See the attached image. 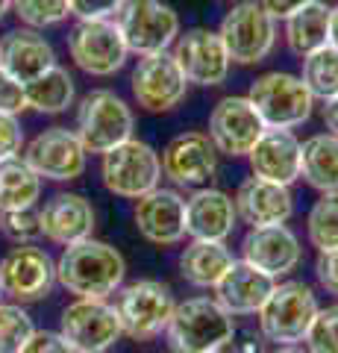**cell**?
Masks as SVG:
<instances>
[{
  "label": "cell",
  "mask_w": 338,
  "mask_h": 353,
  "mask_svg": "<svg viewBox=\"0 0 338 353\" xmlns=\"http://www.w3.org/2000/svg\"><path fill=\"white\" fill-rule=\"evenodd\" d=\"M330 15H332V6L321 3V0H312L300 12L286 18V44L294 57L303 59L312 50L330 44Z\"/></svg>",
  "instance_id": "28"
},
{
  "label": "cell",
  "mask_w": 338,
  "mask_h": 353,
  "mask_svg": "<svg viewBox=\"0 0 338 353\" xmlns=\"http://www.w3.org/2000/svg\"><path fill=\"white\" fill-rule=\"evenodd\" d=\"M0 230L15 245H32L41 236L39 212L36 209H15V212H0Z\"/></svg>",
  "instance_id": "36"
},
{
  "label": "cell",
  "mask_w": 338,
  "mask_h": 353,
  "mask_svg": "<svg viewBox=\"0 0 338 353\" xmlns=\"http://www.w3.org/2000/svg\"><path fill=\"white\" fill-rule=\"evenodd\" d=\"M127 262L121 250L97 239H83L68 245L56 259V280L68 294L89 297V301H106L124 283Z\"/></svg>",
  "instance_id": "1"
},
{
  "label": "cell",
  "mask_w": 338,
  "mask_h": 353,
  "mask_svg": "<svg viewBox=\"0 0 338 353\" xmlns=\"http://www.w3.org/2000/svg\"><path fill=\"white\" fill-rule=\"evenodd\" d=\"M115 27L129 53L150 57L168 50L180 36V15L162 0H124L115 12Z\"/></svg>",
  "instance_id": "6"
},
{
  "label": "cell",
  "mask_w": 338,
  "mask_h": 353,
  "mask_svg": "<svg viewBox=\"0 0 338 353\" xmlns=\"http://www.w3.org/2000/svg\"><path fill=\"white\" fill-rule=\"evenodd\" d=\"M0 297H3V289H0Z\"/></svg>",
  "instance_id": "49"
},
{
  "label": "cell",
  "mask_w": 338,
  "mask_h": 353,
  "mask_svg": "<svg viewBox=\"0 0 338 353\" xmlns=\"http://www.w3.org/2000/svg\"><path fill=\"white\" fill-rule=\"evenodd\" d=\"M41 194V176L30 165L15 157L0 162V212L32 209Z\"/></svg>",
  "instance_id": "30"
},
{
  "label": "cell",
  "mask_w": 338,
  "mask_h": 353,
  "mask_svg": "<svg viewBox=\"0 0 338 353\" xmlns=\"http://www.w3.org/2000/svg\"><path fill=\"white\" fill-rule=\"evenodd\" d=\"M235 212L250 227H279L288 224L294 215V197L288 185L262 180V176H247L235 192Z\"/></svg>",
  "instance_id": "21"
},
{
  "label": "cell",
  "mask_w": 338,
  "mask_h": 353,
  "mask_svg": "<svg viewBox=\"0 0 338 353\" xmlns=\"http://www.w3.org/2000/svg\"><path fill=\"white\" fill-rule=\"evenodd\" d=\"M242 259L268 277H286L303 259L300 239L286 224L279 227H250L242 241Z\"/></svg>",
  "instance_id": "19"
},
{
  "label": "cell",
  "mask_w": 338,
  "mask_h": 353,
  "mask_svg": "<svg viewBox=\"0 0 338 353\" xmlns=\"http://www.w3.org/2000/svg\"><path fill=\"white\" fill-rule=\"evenodd\" d=\"M9 9H12V0H0V18H3Z\"/></svg>",
  "instance_id": "47"
},
{
  "label": "cell",
  "mask_w": 338,
  "mask_h": 353,
  "mask_svg": "<svg viewBox=\"0 0 338 353\" xmlns=\"http://www.w3.org/2000/svg\"><path fill=\"white\" fill-rule=\"evenodd\" d=\"M159 162H162V174L173 185L203 189V183H209L218 171V150L206 132L191 130V132H180L177 139H171L165 150H162Z\"/></svg>",
  "instance_id": "17"
},
{
  "label": "cell",
  "mask_w": 338,
  "mask_h": 353,
  "mask_svg": "<svg viewBox=\"0 0 338 353\" xmlns=\"http://www.w3.org/2000/svg\"><path fill=\"white\" fill-rule=\"evenodd\" d=\"M124 0H68L71 15H77V21H103L112 18L121 9Z\"/></svg>",
  "instance_id": "38"
},
{
  "label": "cell",
  "mask_w": 338,
  "mask_h": 353,
  "mask_svg": "<svg viewBox=\"0 0 338 353\" xmlns=\"http://www.w3.org/2000/svg\"><path fill=\"white\" fill-rule=\"evenodd\" d=\"M265 130L268 127L262 124L259 112L247 97L226 94L215 103L212 115H209V132H206V136L212 139L218 153L235 159V157H247Z\"/></svg>",
  "instance_id": "16"
},
{
  "label": "cell",
  "mask_w": 338,
  "mask_h": 353,
  "mask_svg": "<svg viewBox=\"0 0 338 353\" xmlns=\"http://www.w3.org/2000/svg\"><path fill=\"white\" fill-rule=\"evenodd\" d=\"M171 57L177 59L185 83L194 85H221L230 74V57L218 30L209 27H191L177 36Z\"/></svg>",
  "instance_id": "15"
},
{
  "label": "cell",
  "mask_w": 338,
  "mask_h": 353,
  "mask_svg": "<svg viewBox=\"0 0 338 353\" xmlns=\"http://www.w3.org/2000/svg\"><path fill=\"white\" fill-rule=\"evenodd\" d=\"M59 336L74 347V353H103L124 336V330L112 303L77 297L62 309Z\"/></svg>",
  "instance_id": "10"
},
{
  "label": "cell",
  "mask_w": 338,
  "mask_h": 353,
  "mask_svg": "<svg viewBox=\"0 0 338 353\" xmlns=\"http://www.w3.org/2000/svg\"><path fill=\"white\" fill-rule=\"evenodd\" d=\"M309 245L324 253L338 248V192H324L306 215Z\"/></svg>",
  "instance_id": "32"
},
{
  "label": "cell",
  "mask_w": 338,
  "mask_h": 353,
  "mask_svg": "<svg viewBox=\"0 0 338 353\" xmlns=\"http://www.w3.org/2000/svg\"><path fill=\"white\" fill-rule=\"evenodd\" d=\"M18 353H74V347L59 333H50V330H36V333L27 339V345L21 347Z\"/></svg>",
  "instance_id": "41"
},
{
  "label": "cell",
  "mask_w": 338,
  "mask_h": 353,
  "mask_svg": "<svg viewBox=\"0 0 338 353\" xmlns=\"http://www.w3.org/2000/svg\"><path fill=\"white\" fill-rule=\"evenodd\" d=\"M303 71L300 80L306 83V88L312 92V97H326L338 94V50L332 44H324V48L312 50L309 57H303Z\"/></svg>",
  "instance_id": "31"
},
{
  "label": "cell",
  "mask_w": 338,
  "mask_h": 353,
  "mask_svg": "<svg viewBox=\"0 0 338 353\" xmlns=\"http://www.w3.org/2000/svg\"><path fill=\"white\" fill-rule=\"evenodd\" d=\"M53 65H56V53L39 30L18 27L0 39V71H6L21 85L32 83Z\"/></svg>",
  "instance_id": "22"
},
{
  "label": "cell",
  "mask_w": 338,
  "mask_h": 353,
  "mask_svg": "<svg viewBox=\"0 0 338 353\" xmlns=\"http://www.w3.org/2000/svg\"><path fill=\"white\" fill-rule=\"evenodd\" d=\"M27 109L24 85L12 80L6 71H0V115H21Z\"/></svg>",
  "instance_id": "39"
},
{
  "label": "cell",
  "mask_w": 338,
  "mask_h": 353,
  "mask_svg": "<svg viewBox=\"0 0 338 353\" xmlns=\"http://www.w3.org/2000/svg\"><path fill=\"white\" fill-rule=\"evenodd\" d=\"M129 85H133L136 103L145 112H171L173 106L182 103L185 88H189L177 59L168 50L138 57V65L133 68V77H129Z\"/></svg>",
  "instance_id": "14"
},
{
  "label": "cell",
  "mask_w": 338,
  "mask_h": 353,
  "mask_svg": "<svg viewBox=\"0 0 338 353\" xmlns=\"http://www.w3.org/2000/svg\"><path fill=\"white\" fill-rule=\"evenodd\" d=\"M68 53L74 65L89 77H112L115 71L124 68V62L129 57L112 18L77 21L68 32Z\"/></svg>",
  "instance_id": "11"
},
{
  "label": "cell",
  "mask_w": 338,
  "mask_h": 353,
  "mask_svg": "<svg viewBox=\"0 0 338 353\" xmlns=\"http://www.w3.org/2000/svg\"><path fill=\"white\" fill-rule=\"evenodd\" d=\"M318 297L300 280L277 283L274 292L259 309V333L274 345H297L306 339L309 327L318 315Z\"/></svg>",
  "instance_id": "4"
},
{
  "label": "cell",
  "mask_w": 338,
  "mask_h": 353,
  "mask_svg": "<svg viewBox=\"0 0 338 353\" xmlns=\"http://www.w3.org/2000/svg\"><path fill=\"white\" fill-rule=\"evenodd\" d=\"M24 150V130L18 124V115H0V162L15 159Z\"/></svg>",
  "instance_id": "37"
},
{
  "label": "cell",
  "mask_w": 338,
  "mask_h": 353,
  "mask_svg": "<svg viewBox=\"0 0 338 353\" xmlns=\"http://www.w3.org/2000/svg\"><path fill=\"white\" fill-rule=\"evenodd\" d=\"M330 44L338 50V6H332V15H330Z\"/></svg>",
  "instance_id": "45"
},
{
  "label": "cell",
  "mask_w": 338,
  "mask_h": 353,
  "mask_svg": "<svg viewBox=\"0 0 338 353\" xmlns=\"http://www.w3.org/2000/svg\"><path fill=\"white\" fill-rule=\"evenodd\" d=\"M74 77L62 68L53 65L50 71L36 77L32 83L24 85V97H27V109H36L41 115H59L74 103Z\"/></svg>",
  "instance_id": "29"
},
{
  "label": "cell",
  "mask_w": 338,
  "mask_h": 353,
  "mask_svg": "<svg viewBox=\"0 0 338 353\" xmlns=\"http://www.w3.org/2000/svg\"><path fill=\"white\" fill-rule=\"evenodd\" d=\"M112 306L118 312L124 336L136 339V341H147L159 333H165L177 303H173V294L165 283L136 280V283L118 289V297Z\"/></svg>",
  "instance_id": "8"
},
{
  "label": "cell",
  "mask_w": 338,
  "mask_h": 353,
  "mask_svg": "<svg viewBox=\"0 0 338 353\" xmlns=\"http://www.w3.org/2000/svg\"><path fill=\"white\" fill-rule=\"evenodd\" d=\"M15 15L32 30L56 27L71 15L68 0H12Z\"/></svg>",
  "instance_id": "34"
},
{
  "label": "cell",
  "mask_w": 338,
  "mask_h": 353,
  "mask_svg": "<svg viewBox=\"0 0 338 353\" xmlns=\"http://www.w3.org/2000/svg\"><path fill=\"white\" fill-rule=\"evenodd\" d=\"M300 176L321 194L338 192V136L315 132L300 141Z\"/></svg>",
  "instance_id": "27"
},
{
  "label": "cell",
  "mask_w": 338,
  "mask_h": 353,
  "mask_svg": "<svg viewBox=\"0 0 338 353\" xmlns=\"http://www.w3.org/2000/svg\"><path fill=\"white\" fill-rule=\"evenodd\" d=\"M212 353H224V350H212Z\"/></svg>",
  "instance_id": "48"
},
{
  "label": "cell",
  "mask_w": 338,
  "mask_h": 353,
  "mask_svg": "<svg viewBox=\"0 0 338 353\" xmlns=\"http://www.w3.org/2000/svg\"><path fill=\"white\" fill-rule=\"evenodd\" d=\"M136 230L150 245L171 248L185 239V197L173 189H156L141 194L133 209Z\"/></svg>",
  "instance_id": "18"
},
{
  "label": "cell",
  "mask_w": 338,
  "mask_h": 353,
  "mask_svg": "<svg viewBox=\"0 0 338 353\" xmlns=\"http://www.w3.org/2000/svg\"><path fill=\"white\" fill-rule=\"evenodd\" d=\"M271 353H309V350L300 345H277V350H271Z\"/></svg>",
  "instance_id": "46"
},
{
  "label": "cell",
  "mask_w": 338,
  "mask_h": 353,
  "mask_svg": "<svg viewBox=\"0 0 338 353\" xmlns=\"http://www.w3.org/2000/svg\"><path fill=\"white\" fill-rule=\"evenodd\" d=\"M277 280L262 274L253 265L233 262L230 271L224 274L215 285V301L221 303L230 315H256L262 303L268 301V294L274 292Z\"/></svg>",
  "instance_id": "25"
},
{
  "label": "cell",
  "mask_w": 338,
  "mask_h": 353,
  "mask_svg": "<svg viewBox=\"0 0 338 353\" xmlns=\"http://www.w3.org/2000/svg\"><path fill=\"white\" fill-rule=\"evenodd\" d=\"M235 221V201L221 189H198L185 201V236L194 241H226Z\"/></svg>",
  "instance_id": "23"
},
{
  "label": "cell",
  "mask_w": 338,
  "mask_h": 353,
  "mask_svg": "<svg viewBox=\"0 0 338 353\" xmlns=\"http://www.w3.org/2000/svg\"><path fill=\"white\" fill-rule=\"evenodd\" d=\"M247 162L253 176L291 185L300 176V139L291 130H265L247 153Z\"/></svg>",
  "instance_id": "24"
},
{
  "label": "cell",
  "mask_w": 338,
  "mask_h": 353,
  "mask_svg": "<svg viewBox=\"0 0 338 353\" xmlns=\"http://www.w3.org/2000/svg\"><path fill=\"white\" fill-rule=\"evenodd\" d=\"M101 180L106 192L127 201H138L141 194L154 192L162 180L159 153L141 139H127L124 145L103 153L101 159Z\"/></svg>",
  "instance_id": "7"
},
{
  "label": "cell",
  "mask_w": 338,
  "mask_h": 353,
  "mask_svg": "<svg viewBox=\"0 0 338 353\" xmlns=\"http://www.w3.org/2000/svg\"><path fill=\"white\" fill-rule=\"evenodd\" d=\"M256 3L265 9V12L274 18V21H286L294 12H300L303 6H309L312 0H256Z\"/></svg>",
  "instance_id": "42"
},
{
  "label": "cell",
  "mask_w": 338,
  "mask_h": 353,
  "mask_svg": "<svg viewBox=\"0 0 338 353\" xmlns=\"http://www.w3.org/2000/svg\"><path fill=\"white\" fill-rule=\"evenodd\" d=\"M265 336L256 333V330H244V333L233 336V353H265Z\"/></svg>",
  "instance_id": "43"
},
{
  "label": "cell",
  "mask_w": 338,
  "mask_h": 353,
  "mask_svg": "<svg viewBox=\"0 0 338 353\" xmlns=\"http://www.w3.org/2000/svg\"><path fill=\"white\" fill-rule=\"evenodd\" d=\"M226 57L238 65H256L274 50L277 44V21L262 9L256 0H242L224 15L218 27Z\"/></svg>",
  "instance_id": "9"
},
{
  "label": "cell",
  "mask_w": 338,
  "mask_h": 353,
  "mask_svg": "<svg viewBox=\"0 0 338 353\" xmlns=\"http://www.w3.org/2000/svg\"><path fill=\"white\" fill-rule=\"evenodd\" d=\"M235 262L233 250L224 241H194L180 253V274L194 289H215L218 280Z\"/></svg>",
  "instance_id": "26"
},
{
  "label": "cell",
  "mask_w": 338,
  "mask_h": 353,
  "mask_svg": "<svg viewBox=\"0 0 338 353\" xmlns=\"http://www.w3.org/2000/svg\"><path fill=\"white\" fill-rule=\"evenodd\" d=\"M321 121H324L326 132L338 136V94H332V97H326V101H324V106H321Z\"/></svg>",
  "instance_id": "44"
},
{
  "label": "cell",
  "mask_w": 338,
  "mask_h": 353,
  "mask_svg": "<svg viewBox=\"0 0 338 353\" xmlns=\"http://www.w3.org/2000/svg\"><path fill=\"white\" fill-rule=\"evenodd\" d=\"M235 336L233 315L215 297H189L173 306L165 327L171 353H212L224 350Z\"/></svg>",
  "instance_id": "2"
},
{
  "label": "cell",
  "mask_w": 338,
  "mask_h": 353,
  "mask_svg": "<svg viewBox=\"0 0 338 353\" xmlns=\"http://www.w3.org/2000/svg\"><path fill=\"white\" fill-rule=\"evenodd\" d=\"M133 109L127 106L121 94L109 92V88H94L80 101L77 109V139L85 148V153H103L118 145H124L127 139H133Z\"/></svg>",
  "instance_id": "5"
},
{
  "label": "cell",
  "mask_w": 338,
  "mask_h": 353,
  "mask_svg": "<svg viewBox=\"0 0 338 353\" xmlns=\"http://www.w3.org/2000/svg\"><path fill=\"white\" fill-rule=\"evenodd\" d=\"M247 101L253 103L268 130H294L309 121L315 97L297 74L268 71L250 83Z\"/></svg>",
  "instance_id": "3"
},
{
  "label": "cell",
  "mask_w": 338,
  "mask_h": 353,
  "mask_svg": "<svg viewBox=\"0 0 338 353\" xmlns=\"http://www.w3.org/2000/svg\"><path fill=\"white\" fill-rule=\"evenodd\" d=\"M85 148L68 127H47L24 148V162L41 180L71 183L85 171Z\"/></svg>",
  "instance_id": "13"
},
{
  "label": "cell",
  "mask_w": 338,
  "mask_h": 353,
  "mask_svg": "<svg viewBox=\"0 0 338 353\" xmlns=\"http://www.w3.org/2000/svg\"><path fill=\"white\" fill-rule=\"evenodd\" d=\"M94 206L77 192H59L39 209L41 236L50 239L53 245H77L83 239H92L94 233Z\"/></svg>",
  "instance_id": "20"
},
{
  "label": "cell",
  "mask_w": 338,
  "mask_h": 353,
  "mask_svg": "<svg viewBox=\"0 0 338 353\" xmlns=\"http://www.w3.org/2000/svg\"><path fill=\"white\" fill-rule=\"evenodd\" d=\"M315 280H318V285L326 294L338 297V248L318 253V259H315Z\"/></svg>",
  "instance_id": "40"
},
{
  "label": "cell",
  "mask_w": 338,
  "mask_h": 353,
  "mask_svg": "<svg viewBox=\"0 0 338 353\" xmlns=\"http://www.w3.org/2000/svg\"><path fill=\"white\" fill-rule=\"evenodd\" d=\"M303 341L309 353H338V303L318 309Z\"/></svg>",
  "instance_id": "35"
},
{
  "label": "cell",
  "mask_w": 338,
  "mask_h": 353,
  "mask_svg": "<svg viewBox=\"0 0 338 353\" xmlns=\"http://www.w3.org/2000/svg\"><path fill=\"white\" fill-rule=\"evenodd\" d=\"M36 333L24 303H0V353H18Z\"/></svg>",
  "instance_id": "33"
},
{
  "label": "cell",
  "mask_w": 338,
  "mask_h": 353,
  "mask_svg": "<svg viewBox=\"0 0 338 353\" xmlns=\"http://www.w3.org/2000/svg\"><path fill=\"white\" fill-rule=\"evenodd\" d=\"M56 283V262L36 245H15L0 259V289L15 303L45 301Z\"/></svg>",
  "instance_id": "12"
}]
</instances>
